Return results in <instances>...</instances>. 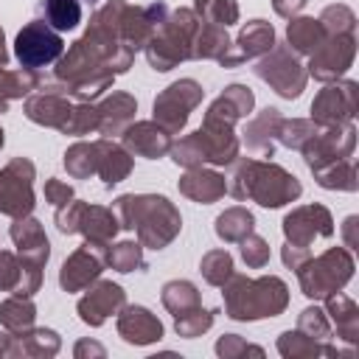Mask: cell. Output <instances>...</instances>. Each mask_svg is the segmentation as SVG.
<instances>
[{
    "label": "cell",
    "mask_w": 359,
    "mask_h": 359,
    "mask_svg": "<svg viewBox=\"0 0 359 359\" xmlns=\"http://www.w3.org/2000/svg\"><path fill=\"white\" fill-rule=\"evenodd\" d=\"M115 210L121 227L135 230L137 241L149 250L168 247L182 230L180 210L157 194H123L115 199Z\"/></svg>",
    "instance_id": "1"
},
{
    "label": "cell",
    "mask_w": 359,
    "mask_h": 359,
    "mask_svg": "<svg viewBox=\"0 0 359 359\" xmlns=\"http://www.w3.org/2000/svg\"><path fill=\"white\" fill-rule=\"evenodd\" d=\"M227 191L236 199H252L261 208H280L286 202H294L300 196L303 185L294 174H289L278 163L244 157L241 163H236Z\"/></svg>",
    "instance_id": "2"
},
{
    "label": "cell",
    "mask_w": 359,
    "mask_h": 359,
    "mask_svg": "<svg viewBox=\"0 0 359 359\" xmlns=\"http://www.w3.org/2000/svg\"><path fill=\"white\" fill-rule=\"evenodd\" d=\"M289 306V289L280 278H244L236 275L224 283V311L230 320L252 323L264 317H278Z\"/></svg>",
    "instance_id": "3"
},
{
    "label": "cell",
    "mask_w": 359,
    "mask_h": 359,
    "mask_svg": "<svg viewBox=\"0 0 359 359\" xmlns=\"http://www.w3.org/2000/svg\"><path fill=\"white\" fill-rule=\"evenodd\" d=\"M168 154L177 165H185V168H196L205 163L230 165L238 157V137L233 135L230 123H222L205 115L202 126L194 135H185L177 143H171Z\"/></svg>",
    "instance_id": "4"
},
{
    "label": "cell",
    "mask_w": 359,
    "mask_h": 359,
    "mask_svg": "<svg viewBox=\"0 0 359 359\" xmlns=\"http://www.w3.org/2000/svg\"><path fill=\"white\" fill-rule=\"evenodd\" d=\"M199 17L194 14V8H177L168 11L165 20L157 25V31L151 34V39L146 42V59L154 70L165 73L171 67H177L180 62L191 59V48H194V36L199 31Z\"/></svg>",
    "instance_id": "5"
},
{
    "label": "cell",
    "mask_w": 359,
    "mask_h": 359,
    "mask_svg": "<svg viewBox=\"0 0 359 359\" xmlns=\"http://www.w3.org/2000/svg\"><path fill=\"white\" fill-rule=\"evenodd\" d=\"M294 272L300 278V289H303L306 297L325 300L328 294L339 292L351 280V275H353V255L345 247H331V250H325L317 258L309 255Z\"/></svg>",
    "instance_id": "6"
},
{
    "label": "cell",
    "mask_w": 359,
    "mask_h": 359,
    "mask_svg": "<svg viewBox=\"0 0 359 359\" xmlns=\"http://www.w3.org/2000/svg\"><path fill=\"white\" fill-rule=\"evenodd\" d=\"M56 227L65 236L81 233L87 241L109 247V241L121 230V222L109 208L90 205V202H81V199H70L67 205L56 208Z\"/></svg>",
    "instance_id": "7"
},
{
    "label": "cell",
    "mask_w": 359,
    "mask_h": 359,
    "mask_svg": "<svg viewBox=\"0 0 359 359\" xmlns=\"http://www.w3.org/2000/svg\"><path fill=\"white\" fill-rule=\"evenodd\" d=\"M62 53H65L62 34L45 25L42 20H31L28 25H22L14 39V56L25 70H39L45 65H53L62 59Z\"/></svg>",
    "instance_id": "8"
},
{
    "label": "cell",
    "mask_w": 359,
    "mask_h": 359,
    "mask_svg": "<svg viewBox=\"0 0 359 359\" xmlns=\"http://www.w3.org/2000/svg\"><path fill=\"white\" fill-rule=\"evenodd\" d=\"M34 163L14 157L0 168V213L20 219L34 210Z\"/></svg>",
    "instance_id": "9"
},
{
    "label": "cell",
    "mask_w": 359,
    "mask_h": 359,
    "mask_svg": "<svg viewBox=\"0 0 359 359\" xmlns=\"http://www.w3.org/2000/svg\"><path fill=\"white\" fill-rule=\"evenodd\" d=\"M202 95L205 90L194 81V79H180L174 84H168L157 98H154V121L168 132V135H177L191 112L202 104Z\"/></svg>",
    "instance_id": "10"
},
{
    "label": "cell",
    "mask_w": 359,
    "mask_h": 359,
    "mask_svg": "<svg viewBox=\"0 0 359 359\" xmlns=\"http://www.w3.org/2000/svg\"><path fill=\"white\" fill-rule=\"evenodd\" d=\"M255 76L283 98H297L306 87V70L292 56V48H272L264 53L255 65Z\"/></svg>",
    "instance_id": "11"
},
{
    "label": "cell",
    "mask_w": 359,
    "mask_h": 359,
    "mask_svg": "<svg viewBox=\"0 0 359 359\" xmlns=\"http://www.w3.org/2000/svg\"><path fill=\"white\" fill-rule=\"evenodd\" d=\"M356 39L353 34H331L325 42L311 53L309 59V73L320 81H337L353 62Z\"/></svg>",
    "instance_id": "12"
},
{
    "label": "cell",
    "mask_w": 359,
    "mask_h": 359,
    "mask_svg": "<svg viewBox=\"0 0 359 359\" xmlns=\"http://www.w3.org/2000/svg\"><path fill=\"white\" fill-rule=\"evenodd\" d=\"M104 252H107V247L93 244V241H84L62 264V269H59V286L65 292H81V289H87L93 280H98L101 269L107 266Z\"/></svg>",
    "instance_id": "13"
},
{
    "label": "cell",
    "mask_w": 359,
    "mask_h": 359,
    "mask_svg": "<svg viewBox=\"0 0 359 359\" xmlns=\"http://www.w3.org/2000/svg\"><path fill=\"white\" fill-rule=\"evenodd\" d=\"M353 112H356V84L353 81L331 84V87L320 90V95L311 101V121L325 129L351 123Z\"/></svg>",
    "instance_id": "14"
},
{
    "label": "cell",
    "mask_w": 359,
    "mask_h": 359,
    "mask_svg": "<svg viewBox=\"0 0 359 359\" xmlns=\"http://www.w3.org/2000/svg\"><path fill=\"white\" fill-rule=\"evenodd\" d=\"M353 135L356 132H353L351 123H345L342 129L339 126H328V132H317L300 149L303 157H306V165L311 171H320V168H325V165H331L337 160L351 157V151H353Z\"/></svg>",
    "instance_id": "15"
},
{
    "label": "cell",
    "mask_w": 359,
    "mask_h": 359,
    "mask_svg": "<svg viewBox=\"0 0 359 359\" xmlns=\"http://www.w3.org/2000/svg\"><path fill=\"white\" fill-rule=\"evenodd\" d=\"M334 233V219L328 213V208L323 205H303V208H294L286 219H283V236H286V244H294V247H306L314 241V238H325Z\"/></svg>",
    "instance_id": "16"
},
{
    "label": "cell",
    "mask_w": 359,
    "mask_h": 359,
    "mask_svg": "<svg viewBox=\"0 0 359 359\" xmlns=\"http://www.w3.org/2000/svg\"><path fill=\"white\" fill-rule=\"evenodd\" d=\"M275 48V31L269 22L264 20H252L241 28V34L236 39H230V48L227 53L219 59L222 67H238L244 65L247 59H255V56H264Z\"/></svg>",
    "instance_id": "17"
},
{
    "label": "cell",
    "mask_w": 359,
    "mask_h": 359,
    "mask_svg": "<svg viewBox=\"0 0 359 359\" xmlns=\"http://www.w3.org/2000/svg\"><path fill=\"white\" fill-rule=\"evenodd\" d=\"M70 112H73V104L67 101L62 87H36V93H31L25 98V115H28V121H34L39 126L65 132Z\"/></svg>",
    "instance_id": "18"
},
{
    "label": "cell",
    "mask_w": 359,
    "mask_h": 359,
    "mask_svg": "<svg viewBox=\"0 0 359 359\" xmlns=\"http://www.w3.org/2000/svg\"><path fill=\"white\" fill-rule=\"evenodd\" d=\"M123 306H126V292L112 280H98L95 286H90V292L79 300L76 309H79L81 323L98 328L107 323V317L118 314Z\"/></svg>",
    "instance_id": "19"
},
{
    "label": "cell",
    "mask_w": 359,
    "mask_h": 359,
    "mask_svg": "<svg viewBox=\"0 0 359 359\" xmlns=\"http://www.w3.org/2000/svg\"><path fill=\"white\" fill-rule=\"evenodd\" d=\"M121 140H123V149L129 154H137V157H146V160H157V157H165L168 149H171V135L157 123V121H137V123H129L123 132H121Z\"/></svg>",
    "instance_id": "20"
},
{
    "label": "cell",
    "mask_w": 359,
    "mask_h": 359,
    "mask_svg": "<svg viewBox=\"0 0 359 359\" xmlns=\"http://www.w3.org/2000/svg\"><path fill=\"white\" fill-rule=\"evenodd\" d=\"M118 334L129 345H151L163 337V323L146 306H123L118 311Z\"/></svg>",
    "instance_id": "21"
},
{
    "label": "cell",
    "mask_w": 359,
    "mask_h": 359,
    "mask_svg": "<svg viewBox=\"0 0 359 359\" xmlns=\"http://www.w3.org/2000/svg\"><path fill=\"white\" fill-rule=\"evenodd\" d=\"M11 241L17 244V252L20 258H28V261H36V264H48V255H50V244H48V236L42 230V224L28 213V216H20L14 219L11 230H8Z\"/></svg>",
    "instance_id": "22"
},
{
    "label": "cell",
    "mask_w": 359,
    "mask_h": 359,
    "mask_svg": "<svg viewBox=\"0 0 359 359\" xmlns=\"http://www.w3.org/2000/svg\"><path fill=\"white\" fill-rule=\"evenodd\" d=\"M129 171H132V154L121 143L107 140V137L95 140V174L104 180L107 188L123 182Z\"/></svg>",
    "instance_id": "23"
},
{
    "label": "cell",
    "mask_w": 359,
    "mask_h": 359,
    "mask_svg": "<svg viewBox=\"0 0 359 359\" xmlns=\"http://www.w3.org/2000/svg\"><path fill=\"white\" fill-rule=\"evenodd\" d=\"M227 191V182L219 171H210L205 165H196V168H188L182 177H180V194H185L188 199L199 202V205H210L216 199H222Z\"/></svg>",
    "instance_id": "24"
},
{
    "label": "cell",
    "mask_w": 359,
    "mask_h": 359,
    "mask_svg": "<svg viewBox=\"0 0 359 359\" xmlns=\"http://www.w3.org/2000/svg\"><path fill=\"white\" fill-rule=\"evenodd\" d=\"M95 112H98V132L101 135H121L132 123V118L137 112V101L129 93H112L109 98H104L95 107Z\"/></svg>",
    "instance_id": "25"
},
{
    "label": "cell",
    "mask_w": 359,
    "mask_h": 359,
    "mask_svg": "<svg viewBox=\"0 0 359 359\" xmlns=\"http://www.w3.org/2000/svg\"><path fill=\"white\" fill-rule=\"evenodd\" d=\"M252 104H255V95H252V90L250 87H244V84H230V87H224V93L208 107V118H216V121H222V123H230V126H236V121H241L250 109H252Z\"/></svg>",
    "instance_id": "26"
},
{
    "label": "cell",
    "mask_w": 359,
    "mask_h": 359,
    "mask_svg": "<svg viewBox=\"0 0 359 359\" xmlns=\"http://www.w3.org/2000/svg\"><path fill=\"white\" fill-rule=\"evenodd\" d=\"M280 112L275 109V107H266V109H261V115L247 126V132H244V140H247V146L255 151V154H261V157H272V151H275V140H278V126H280Z\"/></svg>",
    "instance_id": "27"
},
{
    "label": "cell",
    "mask_w": 359,
    "mask_h": 359,
    "mask_svg": "<svg viewBox=\"0 0 359 359\" xmlns=\"http://www.w3.org/2000/svg\"><path fill=\"white\" fill-rule=\"evenodd\" d=\"M62 339L50 328H28L22 334H11V356H56Z\"/></svg>",
    "instance_id": "28"
},
{
    "label": "cell",
    "mask_w": 359,
    "mask_h": 359,
    "mask_svg": "<svg viewBox=\"0 0 359 359\" xmlns=\"http://www.w3.org/2000/svg\"><path fill=\"white\" fill-rule=\"evenodd\" d=\"M36 17L50 25L53 31L65 34L73 31L81 22V3L79 0H39L36 3Z\"/></svg>",
    "instance_id": "29"
},
{
    "label": "cell",
    "mask_w": 359,
    "mask_h": 359,
    "mask_svg": "<svg viewBox=\"0 0 359 359\" xmlns=\"http://www.w3.org/2000/svg\"><path fill=\"white\" fill-rule=\"evenodd\" d=\"M34 320H36V306L31 297L11 294L0 303V323L8 334H22V331L34 328Z\"/></svg>",
    "instance_id": "30"
},
{
    "label": "cell",
    "mask_w": 359,
    "mask_h": 359,
    "mask_svg": "<svg viewBox=\"0 0 359 359\" xmlns=\"http://www.w3.org/2000/svg\"><path fill=\"white\" fill-rule=\"evenodd\" d=\"M286 39H289V48H294L297 53L311 56L325 42V31L314 17H292V22L286 25Z\"/></svg>",
    "instance_id": "31"
},
{
    "label": "cell",
    "mask_w": 359,
    "mask_h": 359,
    "mask_svg": "<svg viewBox=\"0 0 359 359\" xmlns=\"http://www.w3.org/2000/svg\"><path fill=\"white\" fill-rule=\"evenodd\" d=\"M36 87H39L36 70H25V67L6 70V65H0V112H6L14 98H22Z\"/></svg>",
    "instance_id": "32"
},
{
    "label": "cell",
    "mask_w": 359,
    "mask_h": 359,
    "mask_svg": "<svg viewBox=\"0 0 359 359\" xmlns=\"http://www.w3.org/2000/svg\"><path fill=\"white\" fill-rule=\"evenodd\" d=\"M325 311L331 314V320H334V325H337V334H339L342 339L353 342L356 334H359V314H356L353 300L345 297V294H339V292H334V294L325 297Z\"/></svg>",
    "instance_id": "33"
},
{
    "label": "cell",
    "mask_w": 359,
    "mask_h": 359,
    "mask_svg": "<svg viewBox=\"0 0 359 359\" xmlns=\"http://www.w3.org/2000/svg\"><path fill=\"white\" fill-rule=\"evenodd\" d=\"M230 48V36L224 28L219 25H208L202 22L196 36H194V48H191V59H222Z\"/></svg>",
    "instance_id": "34"
},
{
    "label": "cell",
    "mask_w": 359,
    "mask_h": 359,
    "mask_svg": "<svg viewBox=\"0 0 359 359\" xmlns=\"http://www.w3.org/2000/svg\"><path fill=\"white\" fill-rule=\"evenodd\" d=\"M278 351H280L286 359H303V356H317V353L334 356V353H337V348L320 345V339H311V337L303 334L300 328H297V331H283V334L278 337Z\"/></svg>",
    "instance_id": "35"
},
{
    "label": "cell",
    "mask_w": 359,
    "mask_h": 359,
    "mask_svg": "<svg viewBox=\"0 0 359 359\" xmlns=\"http://www.w3.org/2000/svg\"><path fill=\"white\" fill-rule=\"evenodd\" d=\"M252 227H255L252 213L247 208H238V205L227 208L224 213L216 216V236L222 241H241V238H247L252 233Z\"/></svg>",
    "instance_id": "36"
},
{
    "label": "cell",
    "mask_w": 359,
    "mask_h": 359,
    "mask_svg": "<svg viewBox=\"0 0 359 359\" xmlns=\"http://www.w3.org/2000/svg\"><path fill=\"white\" fill-rule=\"evenodd\" d=\"M194 14L199 22L227 28L238 22V3L236 0H194Z\"/></svg>",
    "instance_id": "37"
},
{
    "label": "cell",
    "mask_w": 359,
    "mask_h": 359,
    "mask_svg": "<svg viewBox=\"0 0 359 359\" xmlns=\"http://www.w3.org/2000/svg\"><path fill=\"white\" fill-rule=\"evenodd\" d=\"M163 306L177 317V314H185V311H191V309H196L199 306V292H196V286L191 283V280H168L165 286H163Z\"/></svg>",
    "instance_id": "38"
},
{
    "label": "cell",
    "mask_w": 359,
    "mask_h": 359,
    "mask_svg": "<svg viewBox=\"0 0 359 359\" xmlns=\"http://www.w3.org/2000/svg\"><path fill=\"white\" fill-rule=\"evenodd\" d=\"M314 177H317V182L323 188H331V191H337V188L339 191H356V165H353L351 157L337 160V163L314 171Z\"/></svg>",
    "instance_id": "39"
},
{
    "label": "cell",
    "mask_w": 359,
    "mask_h": 359,
    "mask_svg": "<svg viewBox=\"0 0 359 359\" xmlns=\"http://www.w3.org/2000/svg\"><path fill=\"white\" fill-rule=\"evenodd\" d=\"M65 168L76 180H87L95 174V140L93 143H73L65 151Z\"/></svg>",
    "instance_id": "40"
},
{
    "label": "cell",
    "mask_w": 359,
    "mask_h": 359,
    "mask_svg": "<svg viewBox=\"0 0 359 359\" xmlns=\"http://www.w3.org/2000/svg\"><path fill=\"white\" fill-rule=\"evenodd\" d=\"M104 258L115 272H135V269L146 266L143 264V244H135V241H121L115 247H107Z\"/></svg>",
    "instance_id": "41"
},
{
    "label": "cell",
    "mask_w": 359,
    "mask_h": 359,
    "mask_svg": "<svg viewBox=\"0 0 359 359\" xmlns=\"http://www.w3.org/2000/svg\"><path fill=\"white\" fill-rule=\"evenodd\" d=\"M199 272L210 286H224L233 278V255L227 250H210L205 252Z\"/></svg>",
    "instance_id": "42"
},
{
    "label": "cell",
    "mask_w": 359,
    "mask_h": 359,
    "mask_svg": "<svg viewBox=\"0 0 359 359\" xmlns=\"http://www.w3.org/2000/svg\"><path fill=\"white\" fill-rule=\"evenodd\" d=\"M216 314H219V309H202V306H196V309H191L185 314H177L174 317V328H177L180 337L194 339V337H202L213 325V317Z\"/></svg>",
    "instance_id": "43"
},
{
    "label": "cell",
    "mask_w": 359,
    "mask_h": 359,
    "mask_svg": "<svg viewBox=\"0 0 359 359\" xmlns=\"http://www.w3.org/2000/svg\"><path fill=\"white\" fill-rule=\"evenodd\" d=\"M314 135H317V123L314 121L292 118V121H280V126H278V140L286 149H303Z\"/></svg>",
    "instance_id": "44"
},
{
    "label": "cell",
    "mask_w": 359,
    "mask_h": 359,
    "mask_svg": "<svg viewBox=\"0 0 359 359\" xmlns=\"http://www.w3.org/2000/svg\"><path fill=\"white\" fill-rule=\"evenodd\" d=\"M317 20H320L325 36H331V34H353V25H356V17H353V11L348 6H328Z\"/></svg>",
    "instance_id": "45"
},
{
    "label": "cell",
    "mask_w": 359,
    "mask_h": 359,
    "mask_svg": "<svg viewBox=\"0 0 359 359\" xmlns=\"http://www.w3.org/2000/svg\"><path fill=\"white\" fill-rule=\"evenodd\" d=\"M90 132H98V112L90 101H79L70 112L65 135H90Z\"/></svg>",
    "instance_id": "46"
},
{
    "label": "cell",
    "mask_w": 359,
    "mask_h": 359,
    "mask_svg": "<svg viewBox=\"0 0 359 359\" xmlns=\"http://www.w3.org/2000/svg\"><path fill=\"white\" fill-rule=\"evenodd\" d=\"M22 280V261L20 255L0 250V292H17Z\"/></svg>",
    "instance_id": "47"
},
{
    "label": "cell",
    "mask_w": 359,
    "mask_h": 359,
    "mask_svg": "<svg viewBox=\"0 0 359 359\" xmlns=\"http://www.w3.org/2000/svg\"><path fill=\"white\" fill-rule=\"evenodd\" d=\"M238 244H241V258L247 261V266L261 269V266H266V264H269V244H266L261 236L250 233V236H247V238H241Z\"/></svg>",
    "instance_id": "48"
},
{
    "label": "cell",
    "mask_w": 359,
    "mask_h": 359,
    "mask_svg": "<svg viewBox=\"0 0 359 359\" xmlns=\"http://www.w3.org/2000/svg\"><path fill=\"white\" fill-rule=\"evenodd\" d=\"M297 328H300L303 334H309L311 339H328V337H331V323H328V317H325L320 309H306V311H300Z\"/></svg>",
    "instance_id": "49"
},
{
    "label": "cell",
    "mask_w": 359,
    "mask_h": 359,
    "mask_svg": "<svg viewBox=\"0 0 359 359\" xmlns=\"http://www.w3.org/2000/svg\"><path fill=\"white\" fill-rule=\"evenodd\" d=\"M216 353L219 356H244V353H252V356H264V348H258V345H250V342H244L238 334H224L219 342H216Z\"/></svg>",
    "instance_id": "50"
},
{
    "label": "cell",
    "mask_w": 359,
    "mask_h": 359,
    "mask_svg": "<svg viewBox=\"0 0 359 359\" xmlns=\"http://www.w3.org/2000/svg\"><path fill=\"white\" fill-rule=\"evenodd\" d=\"M45 199H48L53 208H62V205H67V202L73 199V188H70L67 182L50 177V180L45 182Z\"/></svg>",
    "instance_id": "51"
},
{
    "label": "cell",
    "mask_w": 359,
    "mask_h": 359,
    "mask_svg": "<svg viewBox=\"0 0 359 359\" xmlns=\"http://www.w3.org/2000/svg\"><path fill=\"white\" fill-rule=\"evenodd\" d=\"M309 255H311V252H309L306 247H294V244H283V252H280V258H283V264H286L289 269H297Z\"/></svg>",
    "instance_id": "52"
},
{
    "label": "cell",
    "mask_w": 359,
    "mask_h": 359,
    "mask_svg": "<svg viewBox=\"0 0 359 359\" xmlns=\"http://www.w3.org/2000/svg\"><path fill=\"white\" fill-rule=\"evenodd\" d=\"M73 356L76 359H84V356H107V351H104V345H98L93 339H79L76 348H73Z\"/></svg>",
    "instance_id": "53"
},
{
    "label": "cell",
    "mask_w": 359,
    "mask_h": 359,
    "mask_svg": "<svg viewBox=\"0 0 359 359\" xmlns=\"http://www.w3.org/2000/svg\"><path fill=\"white\" fill-rule=\"evenodd\" d=\"M303 6H306V0H272V8H275L280 17H289V20H292Z\"/></svg>",
    "instance_id": "54"
},
{
    "label": "cell",
    "mask_w": 359,
    "mask_h": 359,
    "mask_svg": "<svg viewBox=\"0 0 359 359\" xmlns=\"http://www.w3.org/2000/svg\"><path fill=\"white\" fill-rule=\"evenodd\" d=\"M345 244H348V250H356V216H348L345 219Z\"/></svg>",
    "instance_id": "55"
},
{
    "label": "cell",
    "mask_w": 359,
    "mask_h": 359,
    "mask_svg": "<svg viewBox=\"0 0 359 359\" xmlns=\"http://www.w3.org/2000/svg\"><path fill=\"white\" fill-rule=\"evenodd\" d=\"M0 356H11V334H0Z\"/></svg>",
    "instance_id": "56"
},
{
    "label": "cell",
    "mask_w": 359,
    "mask_h": 359,
    "mask_svg": "<svg viewBox=\"0 0 359 359\" xmlns=\"http://www.w3.org/2000/svg\"><path fill=\"white\" fill-rule=\"evenodd\" d=\"M8 62V50H6V36H3V28H0V65Z\"/></svg>",
    "instance_id": "57"
},
{
    "label": "cell",
    "mask_w": 359,
    "mask_h": 359,
    "mask_svg": "<svg viewBox=\"0 0 359 359\" xmlns=\"http://www.w3.org/2000/svg\"><path fill=\"white\" fill-rule=\"evenodd\" d=\"M0 149H3V126H0Z\"/></svg>",
    "instance_id": "58"
}]
</instances>
